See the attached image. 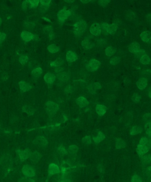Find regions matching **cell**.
I'll list each match as a JSON object with an SVG mask.
<instances>
[{"label": "cell", "mask_w": 151, "mask_h": 182, "mask_svg": "<svg viewBox=\"0 0 151 182\" xmlns=\"http://www.w3.org/2000/svg\"><path fill=\"white\" fill-rule=\"evenodd\" d=\"M87 24L85 21H79L73 25V32L76 37L81 36L85 32L87 29Z\"/></svg>", "instance_id": "1"}, {"label": "cell", "mask_w": 151, "mask_h": 182, "mask_svg": "<svg viewBox=\"0 0 151 182\" xmlns=\"http://www.w3.org/2000/svg\"><path fill=\"white\" fill-rule=\"evenodd\" d=\"M59 108L58 104L52 101H48L45 104L46 113L50 117H53L56 114Z\"/></svg>", "instance_id": "2"}, {"label": "cell", "mask_w": 151, "mask_h": 182, "mask_svg": "<svg viewBox=\"0 0 151 182\" xmlns=\"http://www.w3.org/2000/svg\"><path fill=\"white\" fill-rule=\"evenodd\" d=\"M101 25V29L106 31L109 34L111 35H114L116 32L118 27L116 24H109L106 22H103Z\"/></svg>", "instance_id": "3"}, {"label": "cell", "mask_w": 151, "mask_h": 182, "mask_svg": "<svg viewBox=\"0 0 151 182\" xmlns=\"http://www.w3.org/2000/svg\"><path fill=\"white\" fill-rule=\"evenodd\" d=\"M101 63L95 59H91L89 62L86 65V69L90 72H93L99 69Z\"/></svg>", "instance_id": "4"}, {"label": "cell", "mask_w": 151, "mask_h": 182, "mask_svg": "<svg viewBox=\"0 0 151 182\" xmlns=\"http://www.w3.org/2000/svg\"><path fill=\"white\" fill-rule=\"evenodd\" d=\"M32 143L38 147L42 148H46L48 143L47 139L43 136H38L36 137Z\"/></svg>", "instance_id": "5"}, {"label": "cell", "mask_w": 151, "mask_h": 182, "mask_svg": "<svg viewBox=\"0 0 151 182\" xmlns=\"http://www.w3.org/2000/svg\"><path fill=\"white\" fill-rule=\"evenodd\" d=\"M71 14L72 13L70 10L66 8H64L58 12L57 17L60 22H64L71 16Z\"/></svg>", "instance_id": "6"}, {"label": "cell", "mask_w": 151, "mask_h": 182, "mask_svg": "<svg viewBox=\"0 0 151 182\" xmlns=\"http://www.w3.org/2000/svg\"><path fill=\"white\" fill-rule=\"evenodd\" d=\"M22 172L24 175L28 178L34 177L36 175V171L34 167L29 165H25L23 166Z\"/></svg>", "instance_id": "7"}, {"label": "cell", "mask_w": 151, "mask_h": 182, "mask_svg": "<svg viewBox=\"0 0 151 182\" xmlns=\"http://www.w3.org/2000/svg\"><path fill=\"white\" fill-rule=\"evenodd\" d=\"M89 32L93 36H99L100 35L101 32L100 25L98 23H93L89 28Z\"/></svg>", "instance_id": "8"}, {"label": "cell", "mask_w": 151, "mask_h": 182, "mask_svg": "<svg viewBox=\"0 0 151 182\" xmlns=\"http://www.w3.org/2000/svg\"><path fill=\"white\" fill-rule=\"evenodd\" d=\"M16 153H17L18 156L21 161H24L28 158H29L31 151L29 149H25L23 151L20 150H16Z\"/></svg>", "instance_id": "9"}, {"label": "cell", "mask_w": 151, "mask_h": 182, "mask_svg": "<svg viewBox=\"0 0 151 182\" xmlns=\"http://www.w3.org/2000/svg\"><path fill=\"white\" fill-rule=\"evenodd\" d=\"M60 172L59 166L54 163H52L49 165L48 169V176H51L59 174Z\"/></svg>", "instance_id": "10"}, {"label": "cell", "mask_w": 151, "mask_h": 182, "mask_svg": "<svg viewBox=\"0 0 151 182\" xmlns=\"http://www.w3.org/2000/svg\"><path fill=\"white\" fill-rule=\"evenodd\" d=\"M87 88L89 93L94 95L96 94V92L97 89H101V86L99 82H95L89 84Z\"/></svg>", "instance_id": "11"}, {"label": "cell", "mask_w": 151, "mask_h": 182, "mask_svg": "<svg viewBox=\"0 0 151 182\" xmlns=\"http://www.w3.org/2000/svg\"><path fill=\"white\" fill-rule=\"evenodd\" d=\"M150 147L145 145H140L138 144L136 147V151L138 155L141 157L145 154L148 153L150 150Z\"/></svg>", "instance_id": "12"}, {"label": "cell", "mask_w": 151, "mask_h": 182, "mask_svg": "<svg viewBox=\"0 0 151 182\" xmlns=\"http://www.w3.org/2000/svg\"><path fill=\"white\" fill-rule=\"evenodd\" d=\"M21 36L23 40L25 42H29L35 38L34 34L26 31H23Z\"/></svg>", "instance_id": "13"}, {"label": "cell", "mask_w": 151, "mask_h": 182, "mask_svg": "<svg viewBox=\"0 0 151 182\" xmlns=\"http://www.w3.org/2000/svg\"><path fill=\"white\" fill-rule=\"evenodd\" d=\"M137 88L140 90H144L148 85V80L145 77H141L136 82Z\"/></svg>", "instance_id": "14"}, {"label": "cell", "mask_w": 151, "mask_h": 182, "mask_svg": "<svg viewBox=\"0 0 151 182\" xmlns=\"http://www.w3.org/2000/svg\"><path fill=\"white\" fill-rule=\"evenodd\" d=\"M140 50V45L137 42H133L130 44L128 47L129 52L133 54H136Z\"/></svg>", "instance_id": "15"}, {"label": "cell", "mask_w": 151, "mask_h": 182, "mask_svg": "<svg viewBox=\"0 0 151 182\" xmlns=\"http://www.w3.org/2000/svg\"><path fill=\"white\" fill-rule=\"evenodd\" d=\"M78 56L76 52L72 51H68L66 54V60L68 62H75L77 60Z\"/></svg>", "instance_id": "16"}, {"label": "cell", "mask_w": 151, "mask_h": 182, "mask_svg": "<svg viewBox=\"0 0 151 182\" xmlns=\"http://www.w3.org/2000/svg\"><path fill=\"white\" fill-rule=\"evenodd\" d=\"M19 85L21 90L22 92H27L32 89V86L24 80H21L19 82Z\"/></svg>", "instance_id": "17"}, {"label": "cell", "mask_w": 151, "mask_h": 182, "mask_svg": "<svg viewBox=\"0 0 151 182\" xmlns=\"http://www.w3.org/2000/svg\"><path fill=\"white\" fill-rule=\"evenodd\" d=\"M77 104L81 108L85 107L89 104V101L86 98L83 96H80L76 100Z\"/></svg>", "instance_id": "18"}, {"label": "cell", "mask_w": 151, "mask_h": 182, "mask_svg": "<svg viewBox=\"0 0 151 182\" xmlns=\"http://www.w3.org/2000/svg\"><path fill=\"white\" fill-rule=\"evenodd\" d=\"M44 80L48 84H52L56 80V76L51 72L46 73L44 76Z\"/></svg>", "instance_id": "19"}, {"label": "cell", "mask_w": 151, "mask_h": 182, "mask_svg": "<svg viewBox=\"0 0 151 182\" xmlns=\"http://www.w3.org/2000/svg\"><path fill=\"white\" fill-rule=\"evenodd\" d=\"M96 112L100 116H103L106 113L107 108L106 106L102 104H97L96 107Z\"/></svg>", "instance_id": "20"}, {"label": "cell", "mask_w": 151, "mask_h": 182, "mask_svg": "<svg viewBox=\"0 0 151 182\" xmlns=\"http://www.w3.org/2000/svg\"><path fill=\"white\" fill-rule=\"evenodd\" d=\"M81 45L85 50L91 49L95 46V43L88 39H85L81 42Z\"/></svg>", "instance_id": "21"}, {"label": "cell", "mask_w": 151, "mask_h": 182, "mask_svg": "<svg viewBox=\"0 0 151 182\" xmlns=\"http://www.w3.org/2000/svg\"><path fill=\"white\" fill-rule=\"evenodd\" d=\"M140 37L142 41L145 42L151 41V32L149 31H144L140 34Z\"/></svg>", "instance_id": "22"}, {"label": "cell", "mask_w": 151, "mask_h": 182, "mask_svg": "<svg viewBox=\"0 0 151 182\" xmlns=\"http://www.w3.org/2000/svg\"><path fill=\"white\" fill-rule=\"evenodd\" d=\"M57 78L61 81L66 82L70 80V76L68 72H60L57 75Z\"/></svg>", "instance_id": "23"}, {"label": "cell", "mask_w": 151, "mask_h": 182, "mask_svg": "<svg viewBox=\"0 0 151 182\" xmlns=\"http://www.w3.org/2000/svg\"><path fill=\"white\" fill-rule=\"evenodd\" d=\"M41 158V154L37 151H35L33 152H31L29 158L31 161L34 162H38L40 159Z\"/></svg>", "instance_id": "24"}, {"label": "cell", "mask_w": 151, "mask_h": 182, "mask_svg": "<svg viewBox=\"0 0 151 182\" xmlns=\"http://www.w3.org/2000/svg\"><path fill=\"white\" fill-rule=\"evenodd\" d=\"M22 111L25 112L28 115L33 116L35 113V110L34 108L29 105H25L22 107Z\"/></svg>", "instance_id": "25"}, {"label": "cell", "mask_w": 151, "mask_h": 182, "mask_svg": "<svg viewBox=\"0 0 151 182\" xmlns=\"http://www.w3.org/2000/svg\"><path fill=\"white\" fill-rule=\"evenodd\" d=\"M115 140L116 148L117 149H122L126 147V143L121 138H116Z\"/></svg>", "instance_id": "26"}, {"label": "cell", "mask_w": 151, "mask_h": 182, "mask_svg": "<svg viewBox=\"0 0 151 182\" xmlns=\"http://www.w3.org/2000/svg\"><path fill=\"white\" fill-rule=\"evenodd\" d=\"M105 136L104 135V134L101 132L99 131L97 134V136L96 137H93V139L96 144H99L101 141H103L105 139Z\"/></svg>", "instance_id": "27"}, {"label": "cell", "mask_w": 151, "mask_h": 182, "mask_svg": "<svg viewBox=\"0 0 151 182\" xmlns=\"http://www.w3.org/2000/svg\"><path fill=\"white\" fill-rule=\"evenodd\" d=\"M143 131L142 128L139 126H133V127L130 131V134L131 135H136L137 134H140Z\"/></svg>", "instance_id": "28"}, {"label": "cell", "mask_w": 151, "mask_h": 182, "mask_svg": "<svg viewBox=\"0 0 151 182\" xmlns=\"http://www.w3.org/2000/svg\"><path fill=\"white\" fill-rule=\"evenodd\" d=\"M151 157L150 154L143 155L141 157V162L143 165H147L151 163Z\"/></svg>", "instance_id": "29"}, {"label": "cell", "mask_w": 151, "mask_h": 182, "mask_svg": "<svg viewBox=\"0 0 151 182\" xmlns=\"http://www.w3.org/2000/svg\"><path fill=\"white\" fill-rule=\"evenodd\" d=\"M117 49L115 47L112 46L108 47L105 49V54L108 56H111L116 52Z\"/></svg>", "instance_id": "30"}, {"label": "cell", "mask_w": 151, "mask_h": 182, "mask_svg": "<svg viewBox=\"0 0 151 182\" xmlns=\"http://www.w3.org/2000/svg\"><path fill=\"white\" fill-rule=\"evenodd\" d=\"M64 63V60L62 58L59 57L56 59V60L50 63V65L52 67H60L63 65Z\"/></svg>", "instance_id": "31"}, {"label": "cell", "mask_w": 151, "mask_h": 182, "mask_svg": "<svg viewBox=\"0 0 151 182\" xmlns=\"http://www.w3.org/2000/svg\"><path fill=\"white\" fill-rule=\"evenodd\" d=\"M140 63H142V64H150L151 63V59L150 57L148 56V55H144L140 59Z\"/></svg>", "instance_id": "32"}, {"label": "cell", "mask_w": 151, "mask_h": 182, "mask_svg": "<svg viewBox=\"0 0 151 182\" xmlns=\"http://www.w3.org/2000/svg\"><path fill=\"white\" fill-rule=\"evenodd\" d=\"M79 150V147L76 145H72L69 146L68 148V152L71 155H76Z\"/></svg>", "instance_id": "33"}, {"label": "cell", "mask_w": 151, "mask_h": 182, "mask_svg": "<svg viewBox=\"0 0 151 182\" xmlns=\"http://www.w3.org/2000/svg\"><path fill=\"white\" fill-rule=\"evenodd\" d=\"M139 144L142 145L147 146L148 147L151 148V140L148 139L146 137H143L140 139L139 142Z\"/></svg>", "instance_id": "34"}, {"label": "cell", "mask_w": 151, "mask_h": 182, "mask_svg": "<svg viewBox=\"0 0 151 182\" xmlns=\"http://www.w3.org/2000/svg\"><path fill=\"white\" fill-rule=\"evenodd\" d=\"M47 48L49 52L52 53L57 52L60 50L59 47L55 44L50 45H48Z\"/></svg>", "instance_id": "35"}, {"label": "cell", "mask_w": 151, "mask_h": 182, "mask_svg": "<svg viewBox=\"0 0 151 182\" xmlns=\"http://www.w3.org/2000/svg\"><path fill=\"white\" fill-rule=\"evenodd\" d=\"M42 72H43V70L42 68L40 67H38L37 68L33 69L32 71V75L35 77H38L41 75Z\"/></svg>", "instance_id": "36"}, {"label": "cell", "mask_w": 151, "mask_h": 182, "mask_svg": "<svg viewBox=\"0 0 151 182\" xmlns=\"http://www.w3.org/2000/svg\"><path fill=\"white\" fill-rule=\"evenodd\" d=\"M24 27L28 29H33L36 26V24L34 22L30 21H25L24 23Z\"/></svg>", "instance_id": "37"}, {"label": "cell", "mask_w": 151, "mask_h": 182, "mask_svg": "<svg viewBox=\"0 0 151 182\" xmlns=\"http://www.w3.org/2000/svg\"><path fill=\"white\" fill-rule=\"evenodd\" d=\"M121 61L120 57L119 56H113L110 60V64L113 65H116L118 64Z\"/></svg>", "instance_id": "38"}, {"label": "cell", "mask_w": 151, "mask_h": 182, "mask_svg": "<svg viewBox=\"0 0 151 182\" xmlns=\"http://www.w3.org/2000/svg\"><path fill=\"white\" fill-rule=\"evenodd\" d=\"M144 130H145L146 134H147L150 139L151 136V122L145 124V126H144Z\"/></svg>", "instance_id": "39"}, {"label": "cell", "mask_w": 151, "mask_h": 182, "mask_svg": "<svg viewBox=\"0 0 151 182\" xmlns=\"http://www.w3.org/2000/svg\"><path fill=\"white\" fill-rule=\"evenodd\" d=\"M57 152L61 155H68V152L65 148L64 147V146H60L57 149Z\"/></svg>", "instance_id": "40"}, {"label": "cell", "mask_w": 151, "mask_h": 182, "mask_svg": "<svg viewBox=\"0 0 151 182\" xmlns=\"http://www.w3.org/2000/svg\"><path fill=\"white\" fill-rule=\"evenodd\" d=\"M28 60V57L25 55H22L19 58V61L22 65L26 64Z\"/></svg>", "instance_id": "41"}, {"label": "cell", "mask_w": 151, "mask_h": 182, "mask_svg": "<svg viewBox=\"0 0 151 182\" xmlns=\"http://www.w3.org/2000/svg\"><path fill=\"white\" fill-rule=\"evenodd\" d=\"M132 100L135 103H137L139 102L141 99V96L138 93H134L132 96Z\"/></svg>", "instance_id": "42"}, {"label": "cell", "mask_w": 151, "mask_h": 182, "mask_svg": "<svg viewBox=\"0 0 151 182\" xmlns=\"http://www.w3.org/2000/svg\"><path fill=\"white\" fill-rule=\"evenodd\" d=\"M82 142L83 143L87 144V145H89L92 143L91 138V136H85L83 137L82 139Z\"/></svg>", "instance_id": "43"}, {"label": "cell", "mask_w": 151, "mask_h": 182, "mask_svg": "<svg viewBox=\"0 0 151 182\" xmlns=\"http://www.w3.org/2000/svg\"><path fill=\"white\" fill-rule=\"evenodd\" d=\"M44 32L48 33L49 35L53 34V28L52 26H51V25H48V26H46L44 28Z\"/></svg>", "instance_id": "44"}, {"label": "cell", "mask_w": 151, "mask_h": 182, "mask_svg": "<svg viewBox=\"0 0 151 182\" xmlns=\"http://www.w3.org/2000/svg\"><path fill=\"white\" fill-rule=\"evenodd\" d=\"M30 5L31 8H36L39 5L40 1L39 0H33V1H28Z\"/></svg>", "instance_id": "45"}, {"label": "cell", "mask_w": 151, "mask_h": 182, "mask_svg": "<svg viewBox=\"0 0 151 182\" xmlns=\"http://www.w3.org/2000/svg\"><path fill=\"white\" fill-rule=\"evenodd\" d=\"M28 8H31V5H30L29 1H24L22 5V9L25 11V10H27Z\"/></svg>", "instance_id": "46"}, {"label": "cell", "mask_w": 151, "mask_h": 182, "mask_svg": "<svg viewBox=\"0 0 151 182\" xmlns=\"http://www.w3.org/2000/svg\"><path fill=\"white\" fill-rule=\"evenodd\" d=\"M143 119L144 121V122H146L147 123L151 122V116L150 113H146L144 116L143 117Z\"/></svg>", "instance_id": "47"}, {"label": "cell", "mask_w": 151, "mask_h": 182, "mask_svg": "<svg viewBox=\"0 0 151 182\" xmlns=\"http://www.w3.org/2000/svg\"><path fill=\"white\" fill-rule=\"evenodd\" d=\"M18 182H35L33 179L28 177H22L19 179Z\"/></svg>", "instance_id": "48"}, {"label": "cell", "mask_w": 151, "mask_h": 182, "mask_svg": "<svg viewBox=\"0 0 151 182\" xmlns=\"http://www.w3.org/2000/svg\"><path fill=\"white\" fill-rule=\"evenodd\" d=\"M131 182H142V180L140 177L139 175H133L131 179Z\"/></svg>", "instance_id": "49"}, {"label": "cell", "mask_w": 151, "mask_h": 182, "mask_svg": "<svg viewBox=\"0 0 151 182\" xmlns=\"http://www.w3.org/2000/svg\"><path fill=\"white\" fill-rule=\"evenodd\" d=\"M51 0H40V2L41 4L43 6H46V7H49L51 3Z\"/></svg>", "instance_id": "50"}, {"label": "cell", "mask_w": 151, "mask_h": 182, "mask_svg": "<svg viewBox=\"0 0 151 182\" xmlns=\"http://www.w3.org/2000/svg\"><path fill=\"white\" fill-rule=\"evenodd\" d=\"M110 1H109V0H101L97 1V3L100 6H105L107 5L110 2Z\"/></svg>", "instance_id": "51"}, {"label": "cell", "mask_w": 151, "mask_h": 182, "mask_svg": "<svg viewBox=\"0 0 151 182\" xmlns=\"http://www.w3.org/2000/svg\"><path fill=\"white\" fill-rule=\"evenodd\" d=\"M145 54H146V52H145V51L143 49H140L137 53L136 54L135 56L137 58H140L143 56L145 55Z\"/></svg>", "instance_id": "52"}, {"label": "cell", "mask_w": 151, "mask_h": 182, "mask_svg": "<svg viewBox=\"0 0 151 182\" xmlns=\"http://www.w3.org/2000/svg\"><path fill=\"white\" fill-rule=\"evenodd\" d=\"M6 35L5 33L0 32V44H1L2 42L5 41L6 38Z\"/></svg>", "instance_id": "53"}, {"label": "cell", "mask_w": 151, "mask_h": 182, "mask_svg": "<svg viewBox=\"0 0 151 182\" xmlns=\"http://www.w3.org/2000/svg\"><path fill=\"white\" fill-rule=\"evenodd\" d=\"M48 7L41 5V6H40V7H39V9L40 11V12L45 13L46 12V11L48 10Z\"/></svg>", "instance_id": "54"}, {"label": "cell", "mask_w": 151, "mask_h": 182, "mask_svg": "<svg viewBox=\"0 0 151 182\" xmlns=\"http://www.w3.org/2000/svg\"><path fill=\"white\" fill-rule=\"evenodd\" d=\"M65 92L66 93H69L73 92V88L71 85H69L66 87V88L65 89Z\"/></svg>", "instance_id": "55"}, {"label": "cell", "mask_w": 151, "mask_h": 182, "mask_svg": "<svg viewBox=\"0 0 151 182\" xmlns=\"http://www.w3.org/2000/svg\"><path fill=\"white\" fill-rule=\"evenodd\" d=\"M81 2L83 3V4H87V3H89V2H91V0H81Z\"/></svg>", "instance_id": "56"}, {"label": "cell", "mask_w": 151, "mask_h": 182, "mask_svg": "<svg viewBox=\"0 0 151 182\" xmlns=\"http://www.w3.org/2000/svg\"><path fill=\"white\" fill-rule=\"evenodd\" d=\"M64 1L68 3H72L75 2V1H74V0H65Z\"/></svg>", "instance_id": "57"}, {"label": "cell", "mask_w": 151, "mask_h": 182, "mask_svg": "<svg viewBox=\"0 0 151 182\" xmlns=\"http://www.w3.org/2000/svg\"><path fill=\"white\" fill-rule=\"evenodd\" d=\"M49 37L50 38V40H52V39H54V37H55V35L53 33V34H50L49 35Z\"/></svg>", "instance_id": "58"}, {"label": "cell", "mask_w": 151, "mask_h": 182, "mask_svg": "<svg viewBox=\"0 0 151 182\" xmlns=\"http://www.w3.org/2000/svg\"><path fill=\"white\" fill-rule=\"evenodd\" d=\"M61 68H56V69H55V72H60L62 70Z\"/></svg>", "instance_id": "59"}, {"label": "cell", "mask_w": 151, "mask_h": 182, "mask_svg": "<svg viewBox=\"0 0 151 182\" xmlns=\"http://www.w3.org/2000/svg\"><path fill=\"white\" fill-rule=\"evenodd\" d=\"M60 182H72V181L69 179H64L61 180Z\"/></svg>", "instance_id": "60"}, {"label": "cell", "mask_w": 151, "mask_h": 182, "mask_svg": "<svg viewBox=\"0 0 151 182\" xmlns=\"http://www.w3.org/2000/svg\"><path fill=\"white\" fill-rule=\"evenodd\" d=\"M43 19H44V20L46 21H48V22H51V20H49V19H48V18H46V17H43Z\"/></svg>", "instance_id": "61"}, {"label": "cell", "mask_w": 151, "mask_h": 182, "mask_svg": "<svg viewBox=\"0 0 151 182\" xmlns=\"http://www.w3.org/2000/svg\"><path fill=\"white\" fill-rule=\"evenodd\" d=\"M148 95H149V97H150V98H151V91L149 92V93H148Z\"/></svg>", "instance_id": "62"}, {"label": "cell", "mask_w": 151, "mask_h": 182, "mask_svg": "<svg viewBox=\"0 0 151 182\" xmlns=\"http://www.w3.org/2000/svg\"><path fill=\"white\" fill-rule=\"evenodd\" d=\"M1 23H2V20H1V18H0V26L1 25Z\"/></svg>", "instance_id": "63"}]
</instances>
